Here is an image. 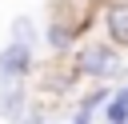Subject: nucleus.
<instances>
[{"label": "nucleus", "mask_w": 128, "mask_h": 124, "mask_svg": "<svg viewBox=\"0 0 128 124\" xmlns=\"http://www.w3.org/2000/svg\"><path fill=\"white\" fill-rule=\"evenodd\" d=\"M76 124H88V112H80V116H76Z\"/></svg>", "instance_id": "6e6552de"}, {"label": "nucleus", "mask_w": 128, "mask_h": 124, "mask_svg": "<svg viewBox=\"0 0 128 124\" xmlns=\"http://www.w3.org/2000/svg\"><path fill=\"white\" fill-rule=\"evenodd\" d=\"M48 40H52V48H64V44L72 40V32H68V28H60V24H52V28H48Z\"/></svg>", "instance_id": "0eeeda50"}, {"label": "nucleus", "mask_w": 128, "mask_h": 124, "mask_svg": "<svg viewBox=\"0 0 128 124\" xmlns=\"http://www.w3.org/2000/svg\"><path fill=\"white\" fill-rule=\"evenodd\" d=\"M28 68H32V48L8 44V48L0 52V72H4V76H20V72H28Z\"/></svg>", "instance_id": "f03ea898"}, {"label": "nucleus", "mask_w": 128, "mask_h": 124, "mask_svg": "<svg viewBox=\"0 0 128 124\" xmlns=\"http://www.w3.org/2000/svg\"><path fill=\"white\" fill-rule=\"evenodd\" d=\"M20 108H24V88L20 84L4 88L0 92V116H20Z\"/></svg>", "instance_id": "7ed1b4c3"}, {"label": "nucleus", "mask_w": 128, "mask_h": 124, "mask_svg": "<svg viewBox=\"0 0 128 124\" xmlns=\"http://www.w3.org/2000/svg\"><path fill=\"white\" fill-rule=\"evenodd\" d=\"M108 120H112V124H128V88H120L116 100L108 104Z\"/></svg>", "instance_id": "20e7f679"}, {"label": "nucleus", "mask_w": 128, "mask_h": 124, "mask_svg": "<svg viewBox=\"0 0 128 124\" xmlns=\"http://www.w3.org/2000/svg\"><path fill=\"white\" fill-rule=\"evenodd\" d=\"M108 28H112L116 40L128 44V8H112V12H108Z\"/></svg>", "instance_id": "39448f33"}, {"label": "nucleus", "mask_w": 128, "mask_h": 124, "mask_svg": "<svg viewBox=\"0 0 128 124\" xmlns=\"http://www.w3.org/2000/svg\"><path fill=\"white\" fill-rule=\"evenodd\" d=\"M80 72H88V76H108V72H116V56H112V48H104V44H88V48L80 52Z\"/></svg>", "instance_id": "f257e3e1"}, {"label": "nucleus", "mask_w": 128, "mask_h": 124, "mask_svg": "<svg viewBox=\"0 0 128 124\" xmlns=\"http://www.w3.org/2000/svg\"><path fill=\"white\" fill-rule=\"evenodd\" d=\"M12 32H16V44H24V48H28V36H32V20H28V16H16Z\"/></svg>", "instance_id": "423d86ee"}]
</instances>
